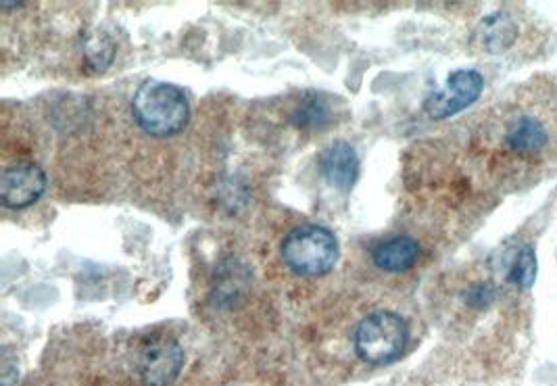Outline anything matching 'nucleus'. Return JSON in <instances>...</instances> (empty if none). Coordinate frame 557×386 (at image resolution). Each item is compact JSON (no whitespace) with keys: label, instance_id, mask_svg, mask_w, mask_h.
<instances>
[{"label":"nucleus","instance_id":"obj_14","mask_svg":"<svg viewBox=\"0 0 557 386\" xmlns=\"http://www.w3.org/2000/svg\"><path fill=\"white\" fill-rule=\"evenodd\" d=\"M495 288L491 284L479 283L468 288L466 292V306L472 309H486L495 301Z\"/></svg>","mask_w":557,"mask_h":386},{"label":"nucleus","instance_id":"obj_12","mask_svg":"<svg viewBox=\"0 0 557 386\" xmlns=\"http://www.w3.org/2000/svg\"><path fill=\"white\" fill-rule=\"evenodd\" d=\"M293 122L299 128H315V126H324L329 122V107L324 103L322 97H311L307 99L305 104H301L295 111Z\"/></svg>","mask_w":557,"mask_h":386},{"label":"nucleus","instance_id":"obj_15","mask_svg":"<svg viewBox=\"0 0 557 386\" xmlns=\"http://www.w3.org/2000/svg\"><path fill=\"white\" fill-rule=\"evenodd\" d=\"M0 7H2V9H20L22 2H2Z\"/></svg>","mask_w":557,"mask_h":386},{"label":"nucleus","instance_id":"obj_1","mask_svg":"<svg viewBox=\"0 0 557 386\" xmlns=\"http://www.w3.org/2000/svg\"><path fill=\"white\" fill-rule=\"evenodd\" d=\"M132 115L147 134L168 138L186 128L190 104L186 95L174 84L149 77L134 92Z\"/></svg>","mask_w":557,"mask_h":386},{"label":"nucleus","instance_id":"obj_5","mask_svg":"<svg viewBox=\"0 0 557 386\" xmlns=\"http://www.w3.org/2000/svg\"><path fill=\"white\" fill-rule=\"evenodd\" d=\"M184 351L172 338H154L138 358V376L145 386L172 385L182 372Z\"/></svg>","mask_w":557,"mask_h":386},{"label":"nucleus","instance_id":"obj_8","mask_svg":"<svg viewBox=\"0 0 557 386\" xmlns=\"http://www.w3.org/2000/svg\"><path fill=\"white\" fill-rule=\"evenodd\" d=\"M320 170L330 186L349 190L359 174V157L349 142L336 140L320 157Z\"/></svg>","mask_w":557,"mask_h":386},{"label":"nucleus","instance_id":"obj_4","mask_svg":"<svg viewBox=\"0 0 557 386\" xmlns=\"http://www.w3.org/2000/svg\"><path fill=\"white\" fill-rule=\"evenodd\" d=\"M484 77L474 70H459L447 77L445 86L432 92L424 109L432 120H447L481 99Z\"/></svg>","mask_w":557,"mask_h":386},{"label":"nucleus","instance_id":"obj_3","mask_svg":"<svg viewBox=\"0 0 557 386\" xmlns=\"http://www.w3.org/2000/svg\"><path fill=\"white\" fill-rule=\"evenodd\" d=\"M409 331L406 320L393 311H374L355 331L357 356L372 365L393 363L406 351Z\"/></svg>","mask_w":557,"mask_h":386},{"label":"nucleus","instance_id":"obj_11","mask_svg":"<svg viewBox=\"0 0 557 386\" xmlns=\"http://www.w3.org/2000/svg\"><path fill=\"white\" fill-rule=\"evenodd\" d=\"M536 256L532 247H522L509 263L507 270V283L516 286L518 290H529L536 281Z\"/></svg>","mask_w":557,"mask_h":386},{"label":"nucleus","instance_id":"obj_2","mask_svg":"<svg viewBox=\"0 0 557 386\" xmlns=\"http://www.w3.org/2000/svg\"><path fill=\"white\" fill-rule=\"evenodd\" d=\"M282 259L299 276H324L336 265L338 240L320 224H304L282 240Z\"/></svg>","mask_w":557,"mask_h":386},{"label":"nucleus","instance_id":"obj_6","mask_svg":"<svg viewBox=\"0 0 557 386\" xmlns=\"http://www.w3.org/2000/svg\"><path fill=\"white\" fill-rule=\"evenodd\" d=\"M47 188L45 172L34 163H17L0 176V203L9 209L34 206Z\"/></svg>","mask_w":557,"mask_h":386},{"label":"nucleus","instance_id":"obj_10","mask_svg":"<svg viewBox=\"0 0 557 386\" xmlns=\"http://www.w3.org/2000/svg\"><path fill=\"white\" fill-rule=\"evenodd\" d=\"M516 40H518V26L506 13L486 15L476 27V42L482 51L497 54L516 45Z\"/></svg>","mask_w":557,"mask_h":386},{"label":"nucleus","instance_id":"obj_9","mask_svg":"<svg viewBox=\"0 0 557 386\" xmlns=\"http://www.w3.org/2000/svg\"><path fill=\"white\" fill-rule=\"evenodd\" d=\"M418 258H420V247L411 236L388 238L381 242L372 253L374 263L384 272H393V274L407 272L409 267L416 265Z\"/></svg>","mask_w":557,"mask_h":386},{"label":"nucleus","instance_id":"obj_13","mask_svg":"<svg viewBox=\"0 0 557 386\" xmlns=\"http://www.w3.org/2000/svg\"><path fill=\"white\" fill-rule=\"evenodd\" d=\"M113 52H115L113 42H111L107 36H102V34L90 36L88 42H86V59H88V65H92L97 72H102V70L111 63Z\"/></svg>","mask_w":557,"mask_h":386},{"label":"nucleus","instance_id":"obj_7","mask_svg":"<svg viewBox=\"0 0 557 386\" xmlns=\"http://www.w3.org/2000/svg\"><path fill=\"white\" fill-rule=\"evenodd\" d=\"M504 142L509 153L518 154L520 159H532L549 149L552 129L539 115L524 111L507 124Z\"/></svg>","mask_w":557,"mask_h":386}]
</instances>
